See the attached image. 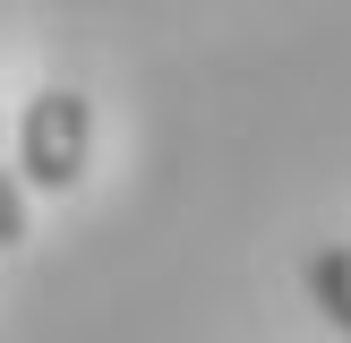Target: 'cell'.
<instances>
[{"label": "cell", "mask_w": 351, "mask_h": 343, "mask_svg": "<svg viewBox=\"0 0 351 343\" xmlns=\"http://www.w3.org/2000/svg\"><path fill=\"white\" fill-rule=\"evenodd\" d=\"M308 292H317V309L351 335V240H326V249H308Z\"/></svg>", "instance_id": "cell-2"}, {"label": "cell", "mask_w": 351, "mask_h": 343, "mask_svg": "<svg viewBox=\"0 0 351 343\" xmlns=\"http://www.w3.org/2000/svg\"><path fill=\"white\" fill-rule=\"evenodd\" d=\"M26 240V189H17V172L0 163V249H17Z\"/></svg>", "instance_id": "cell-3"}, {"label": "cell", "mask_w": 351, "mask_h": 343, "mask_svg": "<svg viewBox=\"0 0 351 343\" xmlns=\"http://www.w3.org/2000/svg\"><path fill=\"white\" fill-rule=\"evenodd\" d=\"M86 154H95V103L77 86H43V95L17 112V189H43L69 198L86 180Z\"/></svg>", "instance_id": "cell-1"}]
</instances>
